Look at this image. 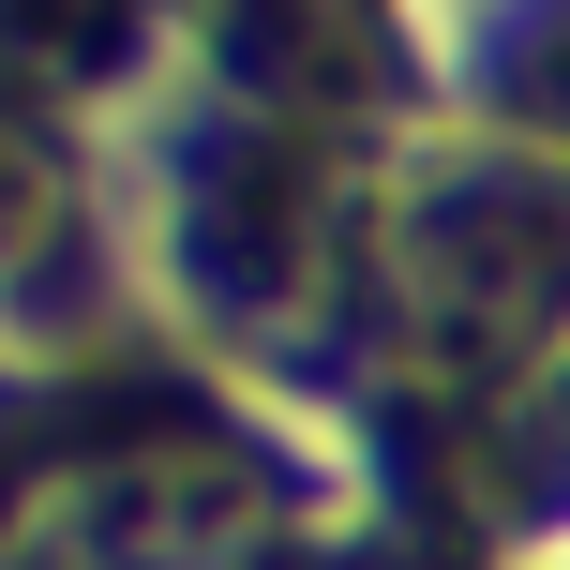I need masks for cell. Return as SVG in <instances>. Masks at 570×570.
<instances>
[{
    "label": "cell",
    "mask_w": 570,
    "mask_h": 570,
    "mask_svg": "<svg viewBox=\"0 0 570 570\" xmlns=\"http://www.w3.org/2000/svg\"><path fill=\"white\" fill-rule=\"evenodd\" d=\"M525 90H541V106L570 120V0H556V16H541V60H525Z\"/></svg>",
    "instance_id": "4"
},
{
    "label": "cell",
    "mask_w": 570,
    "mask_h": 570,
    "mask_svg": "<svg viewBox=\"0 0 570 570\" xmlns=\"http://www.w3.org/2000/svg\"><path fill=\"white\" fill-rule=\"evenodd\" d=\"M120 30H136V0H0V76L76 90V76L120 60Z\"/></svg>",
    "instance_id": "3"
},
{
    "label": "cell",
    "mask_w": 570,
    "mask_h": 570,
    "mask_svg": "<svg viewBox=\"0 0 570 570\" xmlns=\"http://www.w3.org/2000/svg\"><path fill=\"white\" fill-rule=\"evenodd\" d=\"M30 196H46L30 180V136H0V226H30Z\"/></svg>",
    "instance_id": "5"
},
{
    "label": "cell",
    "mask_w": 570,
    "mask_h": 570,
    "mask_svg": "<svg viewBox=\"0 0 570 570\" xmlns=\"http://www.w3.org/2000/svg\"><path fill=\"white\" fill-rule=\"evenodd\" d=\"M391 301L435 361H511L525 331L570 301V196L556 180H481V196H435L391 256Z\"/></svg>",
    "instance_id": "1"
},
{
    "label": "cell",
    "mask_w": 570,
    "mask_h": 570,
    "mask_svg": "<svg viewBox=\"0 0 570 570\" xmlns=\"http://www.w3.org/2000/svg\"><path fill=\"white\" fill-rule=\"evenodd\" d=\"M256 525V465L210 451V435H120V451L76 465L60 495V570H210Z\"/></svg>",
    "instance_id": "2"
}]
</instances>
